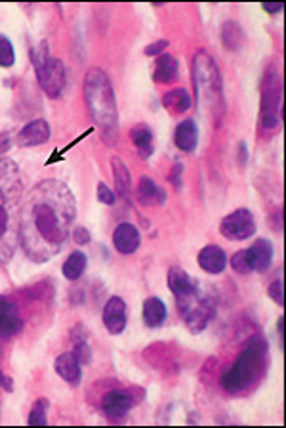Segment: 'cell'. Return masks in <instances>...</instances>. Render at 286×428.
Listing matches in <instances>:
<instances>
[{
    "label": "cell",
    "mask_w": 286,
    "mask_h": 428,
    "mask_svg": "<svg viewBox=\"0 0 286 428\" xmlns=\"http://www.w3.org/2000/svg\"><path fill=\"white\" fill-rule=\"evenodd\" d=\"M77 218V201L59 180L38 182L23 199L20 243L33 262H48L67 243Z\"/></svg>",
    "instance_id": "1"
},
{
    "label": "cell",
    "mask_w": 286,
    "mask_h": 428,
    "mask_svg": "<svg viewBox=\"0 0 286 428\" xmlns=\"http://www.w3.org/2000/svg\"><path fill=\"white\" fill-rule=\"evenodd\" d=\"M23 184L17 165L0 159V262H8L20 241V211Z\"/></svg>",
    "instance_id": "2"
},
{
    "label": "cell",
    "mask_w": 286,
    "mask_h": 428,
    "mask_svg": "<svg viewBox=\"0 0 286 428\" xmlns=\"http://www.w3.org/2000/svg\"><path fill=\"white\" fill-rule=\"evenodd\" d=\"M84 99H86V106L90 109L94 120L103 128V140H107V136H113L115 130H117L119 111H117V102H115L111 81H109L105 71L94 67V69L86 73Z\"/></svg>",
    "instance_id": "3"
},
{
    "label": "cell",
    "mask_w": 286,
    "mask_h": 428,
    "mask_svg": "<svg viewBox=\"0 0 286 428\" xmlns=\"http://www.w3.org/2000/svg\"><path fill=\"white\" fill-rule=\"evenodd\" d=\"M267 367V343L266 338L254 337L246 344L245 352L235 364L224 373L222 386L229 394L248 392L256 385Z\"/></svg>",
    "instance_id": "4"
},
{
    "label": "cell",
    "mask_w": 286,
    "mask_h": 428,
    "mask_svg": "<svg viewBox=\"0 0 286 428\" xmlns=\"http://www.w3.org/2000/svg\"><path fill=\"white\" fill-rule=\"evenodd\" d=\"M193 75L196 102L204 107V111H210L212 117L217 119L224 113V85L216 62L204 50L193 60Z\"/></svg>",
    "instance_id": "5"
},
{
    "label": "cell",
    "mask_w": 286,
    "mask_h": 428,
    "mask_svg": "<svg viewBox=\"0 0 286 428\" xmlns=\"http://www.w3.org/2000/svg\"><path fill=\"white\" fill-rule=\"evenodd\" d=\"M176 302H178V308L185 317V325L193 333H201V331L206 329L208 322L216 314V302H214L212 296L203 293L201 287H196L193 295Z\"/></svg>",
    "instance_id": "6"
},
{
    "label": "cell",
    "mask_w": 286,
    "mask_h": 428,
    "mask_svg": "<svg viewBox=\"0 0 286 428\" xmlns=\"http://www.w3.org/2000/svg\"><path fill=\"white\" fill-rule=\"evenodd\" d=\"M262 117L259 123L266 130L277 128L280 120V78L277 71H267L262 85Z\"/></svg>",
    "instance_id": "7"
},
{
    "label": "cell",
    "mask_w": 286,
    "mask_h": 428,
    "mask_svg": "<svg viewBox=\"0 0 286 428\" xmlns=\"http://www.w3.org/2000/svg\"><path fill=\"white\" fill-rule=\"evenodd\" d=\"M38 75V85L46 96L57 98L65 88V67L56 57H44L41 64L35 65Z\"/></svg>",
    "instance_id": "8"
},
{
    "label": "cell",
    "mask_w": 286,
    "mask_h": 428,
    "mask_svg": "<svg viewBox=\"0 0 286 428\" xmlns=\"http://www.w3.org/2000/svg\"><path fill=\"white\" fill-rule=\"evenodd\" d=\"M220 233L229 241H245L256 233V220L248 209H238L222 220Z\"/></svg>",
    "instance_id": "9"
},
{
    "label": "cell",
    "mask_w": 286,
    "mask_h": 428,
    "mask_svg": "<svg viewBox=\"0 0 286 428\" xmlns=\"http://www.w3.org/2000/svg\"><path fill=\"white\" fill-rule=\"evenodd\" d=\"M21 329H23V319L20 316V310L15 308V304L10 298L0 296V338L8 340L21 333Z\"/></svg>",
    "instance_id": "10"
},
{
    "label": "cell",
    "mask_w": 286,
    "mask_h": 428,
    "mask_svg": "<svg viewBox=\"0 0 286 428\" xmlns=\"http://www.w3.org/2000/svg\"><path fill=\"white\" fill-rule=\"evenodd\" d=\"M103 325L111 335H120L126 329V302L120 296H111L105 304Z\"/></svg>",
    "instance_id": "11"
},
{
    "label": "cell",
    "mask_w": 286,
    "mask_h": 428,
    "mask_svg": "<svg viewBox=\"0 0 286 428\" xmlns=\"http://www.w3.org/2000/svg\"><path fill=\"white\" fill-rule=\"evenodd\" d=\"M50 138V125L44 119H36L21 128V132L15 136V144L20 148H35L41 146Z\"/></svg>",
    "instance_id": "12"
},
{
    "label": "cell",
    "mask_w": 286,
    "mask_h": 428,
    "mask_svg": "<svg viewBox=\"0 0 286 428\" xmlns=\"http://www.w3.org/2000/svg\"><path fill=\"white\" fill-rule=\"evenodd\" d=\"M141 237L138 228L132 224H119L113 233V245L120 254H132L140 249Z\"/></svg>",
    "instance_id": "13"
},
{
    "label": "cell",
    "mask_w": 286,
    "mask_h": 428,
    "mask_svg": "<svg viewBox=\"0 0 286 428\" xmlns=\"http://www.w3.org/2000/svg\"><path fill=\"white\" fill-rule=\"evenodd\" d=\"M166 283L176 301H182L185 296L193 295L196 287H199V283H196L195 279H191V275H189L185 270H182V268H172V270L168 272Z\"/></svg>",
    "instance_id": "14"
},
{
    "label": "cell",
    "mask_w": 286,
    "mask_h": 428,
    "mask_svg": "<svg viewBox=\"0 0 286 428\" xmlns=\"http://www.w3.org/2000/svg\"><path fill=\"white\" fill-rule=\"evenodd\" d=\"M134 407L132 396L122 390H113L103 398V411L105 415L113 419V421H119L126 413Z\"/></svg>",
    "instance_id": "15"
},
{
    "label": "cell",
    "mask_w": 286,
    "mask_h": 428,
    "mask_svg": "<svg viewBox=\"0 0 286 428\" xmlns=\"http://www.w3.org/2000/svg\"><path fill=\"white\" fill-rule=\"evenodd\" d=\"M199 266L203 268L206 274L217 275L222 274L227 266V254L224 253V249H220L217 245H206L196 256Z\"/></svg>",
    "instance_id": "16"
},
{
    "label": "cell",
    "mask_w": 286,
    "mask_h": 428,
    "mask_svg": "<svg viewBox=\"0 0 286 428\" xmlns=\"http://www.w3.org/2000/svg\"><path fill=\"white\" fill-rule=\"evenodd\" d=\"M248 253V260H250V266L254 272L264 274L267 272L273 264V245L271 241L267 239H258L254 245L246 251Z\"/></svg>",
    "instance_id": "17"
},
{
    "label": "cell",
    "mask_w": 286,
    "mask_h": 428,
    "mask_svg": "<svg viewBox=\"0 0 286 428\" xmlns=\"http://www.w3.org/2000/svg\"><path fill=\"white\" fill-rule=\"evenodd\" d=\"M174 141L178 149H182L183 153H191L195 151L196 144H199V128H196L195 120H183L178 125L174 134Z\"/></svg>",
    "instance_id": "18"
},
{
    "label": "cell",
    "mask_w": 286,
    "mask_h": 428,
    "mask_svg": "<svg viewBox=\"0 0 286 428\" xmlns=\"http://www.w3.org/2000/svg\"><path fill=\"white\" fill-rule=\"evenodd\" d=\"M54 367H56L57 375H59L63 380H67L69 385H78V382H80V377H83L80 364H78L77 358L73 356V352H65L62 356H57Z\"/></svg>",
    "instance_id": "19"
},
{
    "label": "cell",
    "mask_w": 286,
    "mask_h": 428,
    "mask_svg": "<svg viewBox=\"0 0 286 428\" xmlns=\"http://www.w3.org/2000/svg\"><path fill=\"white\" fill-rule=\"evenodd\" d=\"M164 199H166L164 190L159 188L155 180L143 176L140 184H138V201H140L143 207H157V205L164 203Z\"/></svg>",
    "instance_id": "20"
},
{
    "label": "cell",
    "mask_w": 286,
    "mask_h": 428,
    "mask_svg": "<svg viewBox=\"0 0 286 428\" xmlns=\"http://www.w3.org/2000/svg\"><path fill=\"white\" fill-rule=\"evenodd\" d=\"M178 71H180L178 60L174 56H170V54H161L157 57V64H155V83H159V85L172 83V81L178 78Z\"/></svg>",
    "instance_id": "21"
},
{
    "label": "cell",
    "mask_w": 286,
    "mask_h": 428,
    "mask_svg": "<svg viewBox=\"0 0 286 428\" xmlns=\"http://www.w3.org/2000/svg\"><path fill=\"white\" fill-rule=\"evenodd\" d=\"M130 140H132L134 148L138 149V153L147 159L151 157L155 151V144H153V132L147 125H138L130 130Z\"/></svg>",
    "instance_id": "22"
},
{
    "label": "cell",
    "mask_w": 286,
    "mask_h": 428,
    "mask_svg": "<svg viewBox=\"0 0 286 428\" xmlns=\"http://www.w3.org/2000/svg\"><path fill=\"white\" fill-rule=\"evenodd\" d=\"M143 322L147 327H161L166 322V306L161 298L151 296L143 302Z\"/></svg>",
    "instance_id": "23"
},
{
    "label": "cell",
    "mask_w": 286,
    "mask_h": 428,
    "mask_svg": "<svg viewBox=\"0 0 286 428\" xmlns=\"http://www.w3.org/2000/svg\"><path fill=\"white\" fill-rule=\"evenodd\" d=\"M162 106L166 107L170 113L180 115V113H185L191 107V96H189V92L185 88H174L162 98Z\"/></svg>",
    "instance_id": "24"
},
{
    "label": "cell",
    "mask_w": 286,
    "mask_h": 428,
    "mask_svg": "<svg viewBox=\"0 0 286 428\" xmlns=\"http://www.w3.org/2000/svg\"><path fill=\"white\" fill-rule=\"evenodd\" d=\"M111 167L115 182H117V190L122 197H128L130 195V188H132V180H130V172L126 169V165L120 161L119 157H113Z\"/></svg>",
    "instance_id": "25"
},
{
    "label": "cell",
    "mask_w": 286,
    "mask_h": 428,
    "mask_svg": "<svg viewBox=\"0 0 286 428\" xmlns=\"http://www.w3.org/2000/svg\"><path fill=\"white\" fill-rule=\"evenodd\" d=\"M84 270H86V254L80 253V251L71 253L69 258L63 264V275L69 281L78 279L84 274Z\"/></svg>",
    "instance_id": "26"
},
{
    "label": "cell",
    "mask_w": 286,
    "mask_h": 428,
    "mask_svg": "<svg viewBox=\"0 0 286 428\" xmlns=\"http://www.w3.org/2000/svg\"><path fill=\"white\" fill-rule=\"evenodd\" d=\"M48 406L50 403L46 398H38V400L35 401L33 409H31V413H29V424H33V427H44V424H48V417H46Z\"/></svg>",
    "instance_id": "27"
},
{
    "label": "cell",
    "mask_w": 286,
    "mask_h": 428,
    "mask_svg": "<svg viewBox=\"0 0 286 428\" xmlns=\"http://www.w3.org/2000/svg\"><path fill=\"white\" fill-rule=\"evenodd\" d=\"M222 39H224L225 48L237 50L238 46H241V43H243V33H241V27H238L237 23L227 22L224 25V31H222Z\"/></svg>",
    "instance_id": "28"
},
{
    "label": "cell",
    "mask_w": 286,
    "mask_h": 428,
    "mask_svg": "<svg viewBox=\"0 0 286 428\" xmlns=\"http://www.w3.org/2000/svg\"><path fill=\"white\" fill-rule=\"evenodd\" d=\"M15 62L14 46L10 43V39L0 35V67H12Z\"/></svg>",
    "instance_id": "29"
},
{
    "label": "cell",
    "mask_w": 286,
    "mask_h": 428,
    "mask_svg": "<svg viewBox=\"0 0 286 428\" xmlns=\"http://www.w3.org/2000/svg\"><path fill=\"white\" fill-rule=\"evenodd\" d=\"M231 268L237 272V274H248L252 272L250 260H248V253L246 251H238L231 256Z\"/></svg>",
    "instance_id": "30"
},
{
    "label": "cell",
    "mask_w": 286,
    "mask_h": 428,
    "mask_svg": "<svg viewBox=\"0 0 286 428\" xmlns=\"http://www.w3.org/2000/svg\"><path fill=\"white\" fill-rule=\"evenodd\" d=\"M73 356L77 358V361L80 365L90 364V359H92L90 346H88V344H86V343H77V346H75V350H73Z\"/></svg>",
    "instance_id": "31"
},
{
    "label": "cell",
    "mask_w": 286,
    "mask_h": 428,
    "mask_svg": "<svg viewBox=\"0 0 286 428\" xmlns=\"http://www.w3.org/2000/svg\"><path fill=\"white\" fill-rule=\"evenodd\" d=\"M283 281L280 279H277L275 281V283H271V285H269V296H271L273 301L277 302V304H279V306H283V304H285V291H283Z\"/></svg>",
    "instance_id": "32"
},
{
    "label": "cell",
    "mask_w": 286,
    "mask_h": 428,
    "mask_svg": "<svg viewBox=\"0 0 286 428\" xmlns=\"http://www.w3.org/2000/svg\"><path fill=\"white\" fill-rule=\"evenodd\" d=\"M98 199L103 205H113L115 203V193H113L105 184H99L98 186Z\"/></svg>",
    "instance_id": "33"
},
{
    "label": "cell",
    "mask_w": 286,
    "mask_h": 428,
    "mask_svg": "<svg viewBox=\"0 0 286 428\" xmlns=\"http://www.w3.org/2000/svg\"><path fill=\"white\" fill-rule=\"evenodd\" d=\"M182 172H183V165H174V169H172V172H170V176H168V180L174 184L176 190H180L182 188Z\"/></svg>",
    "instance_id": "34"
},
{
    "label": "cell",
    "mask_w": 286,
    "mask_h": 428,
    "mask_svg": "<svg viewBox=\"0 0 286 428\" xmlns=\"http://www.w3.org/2000/svg\"><path fill=\"white\" fill-rule=\"evenodd\" d=\"M168 46V41H157V43L149 44L145 48V56H159Z\"/></svg>",
    "instance_id": "35"
},
{
    "label": "cell",
    "mask_w": 286,
    "mask_h": 428,
    "mask_svg": "<svg viewBox=\"0 0 286 428\" xmlns=\"http://www.w3.org/2000/svg\"><path fill=\"white\" fill-rule=\"evenodd\" d=\"M73 237L77 241V245H86V243H90V233H88L86 228H75Z\"/></svg>",
    "instance_id": "36"
},
{
    "label": "cell",
    "mask_w": 286,
    "mask_h": 428,
    "mask_svg": "<svg viewBox=\"0 0 286 428\" xmlns=\"http://www.w3.org/2000/svg\"><path fill=\"white\" fill-rule=\"evenodd\" d=\"M10 148H12V134L2 132L0 134V155L6 153Z\"/></svg>",
    "instance_id": "37"
},
{
    "label": "cell",
    "mask_w": 286,
    "mask_h": 428,
    "mask_svg": "<svg viewBox=\"0 0 286 428\" xmlns=\"http://www.w3.org/2000/svg\"><path fill=\"white\" fill-rule=\"evenodd\" d=\"M264 10H266L267 14H271V15H275V14H279L280 10H283V4H280V2H277V4H264Z\"/></svg>",
    "instance_id": "38"
},
{
    "label": "cell",
    "mask_w": 286,
    "mask_h": 428,
    "mask_svg": "<svg viewBox=\"0 0 286 428\" xmlns=\"http://www.w3.org/2000/svg\"><path fill=\"white\" fill-rule=\"evenodd\" d=\"M0 386H2L4 390H8V392H12V379H8L6 375L0 373Z\"/></svg>",
    "instance_id": "39"
}]
</instances>
